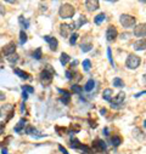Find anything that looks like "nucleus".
Returning a JSON list of instances; mask_svg holds the SVG:
<instances>
[{
    "label": "nucleus",
    "mask_w": 146,
    "mask_h": 154,
    "mask_svg": "<svg viewBox=\"0 0 146 154\" xmlns=\"http://www.w3.org/2000/svg\"><path fill=\"white\" fill-rule=\"evenodd\" d=\"M105 135L108 136V129H105Z\"/></svg>",
    "instance_id": "48"
},
{
    "label": "nucleus",
    "mask_w": 146,
    "mask_h": 154,
    "mask_svg": "<svg viewBox=\"0 0 146 154\" xmlns=\"http://www.w3.org/2000/svg\"><path fill=\"white\" fill-rule=\"evenodd\" d=\"M69 60H71V57L67 55V54H61V57H60V62H61V64L62 66H66L68 62H69Z\"/></svg>",
    "instance_id": "22"
},
{
    "label": "nucleus",
    "mask_w": 146,
    "mask_h": 154,
    "mask_svg": "<svg viewBox=\"0 0 146 154\" xmlns=\"http://www.w3.org/2000/svg\"><path fill=\"white\" fill-rule=\"evenodd\" d=\"M145 46H146L145 39H139L138 42L134 43V50H136V51H144Z\"/></svg>",
    "instance_id": "15"
},
{
    "label": "nucleus",
    "mask_w": 146,
    "mask_h": 154,
    "mask_svg": "<svg viewBox=\"0 0 146 154\" xmlns=\"http://www.w3.org/2000/svg\"><path fill=\"white\" fill-rule=\"evenodd\" d=\"M117 36H118V32H117V28L115 26H110L106 29V39H107V42H113Z\"/></svg>",
    "instance_id": "7"
},
{
    "label": "nucleus",
    "mask_w": 146,
    "mask_h": 154,
    "mask_svg": "<svg viewBox=\"0 0 146 154\" xmlns=\"http://www.w3.org/2000/svg\"><path fill=\"white\" fill-rule=\"evenodd\" d=\"M81 130V128L77 125V124H72L68 129H67V132L68 134H76V132H78Z\"/></svg>",
    "instance_id": "23"
},
{
    "label": "nucleus",
    "mask_w": 146,
    "mask_h": 154,
    "mask_svg": "<svg viewBox=\"0 0 146 154\" xmlns=\"http://www.w3.org/2000/svg\"><path fill=\"white\" fill-rule=\"evenodd\" d=\"M75 29H76V24H75V22H73V23H69V24L65 23V24H61V26H60V34H61L63 38H68L69 33L73 32Z\"/></svg>",
    "instance_id": "6"
},
{
    "label": "nucleus",
    "mask_w": 146,
    "mask_h": 154,
    "mask_svg": "<svg viewBox=\"0 0 146 154\" xmlns=\"http://www.w3.org/2000/svg\"><path fill=\"white\" fill-rule=\"evenodd\" d=\"M24 109H26V106H24V102L22 103V106H21V113H23L24 112Z\"/></svg>",
    "instance_id": "45"
},
{
    "label": "nucleus",
    "mask_w": 146,
    "mask_h": 154,
    "mask_svg": "<svg viewBox=\"0 0 146 154\" xmlns=\"http://www.w3.org/2000/svg\"><path fill=\"white\" fill-rule=\"evenodd\" d=\"M144 94H145V91H142V92H139L138 95H135V97H140V96H141V95H144Z\"/></svg>",
    "instance_id": "46"
},
{
    "label": "nucleus",
    "mask_w": 146,
    "mask_h": 154,
    "mask_svg": "<svg viewBox=\"0 0 146 154\" xmlns=\"http://www.w3.org/2000/svg\"><path fill=\"white\" fill-rule=\"evenodd\" d=\"M145 34H146V27H145V23H141V24H138L136 27H134V35L138 36L139 39H144Z\"/></svg>",
    "instance_id": "9"
},
{
    "label": "nucleus",
    "mask_w": 146,
    "mask_h": 154,
    "mask_svg": "<svg viewBox=\"0 0 146 154\" xmlns=\"http://www.w3.org/2000/svg\"><path fill=\"white\" fill-rule=\"evenodd\" d=\"M133 136L138 140V141H145V134H144V131H141L140 129H134V131H133Z\"/></svg>",
    "instance_id": "16"
},
{
    "label": "nucleus",
    "mask_w": 146,
    "mask_h": 154,
    "mask_svg": "<svg viewBox=\"0 0 146 154\" xmlns=\"http://www.w3.org/2000/svg\"><path fill=\"white\" fill-rule=\"evenodd\" d=\"M90 68H91V62H90L89 60H84V61H83V70L89 72Z\"/></svg>",
    "instance_id": "32"
},
{
    "label": "nucleus",
    "mask_w": 146,
    "mask_h": 154,
    "mask_svg": "<svg viewBox=\"0 0 146 154\" xmlns=\"http://www.w3.org/2000/svg\"><path fill=\"white\" fill-rule=\"evenodd\" d=\"M105 20H106V15H105V14H99V15L94 18V22H95V24H101Z\"/></svg>",
    "instance_id": "21"
},
{
    "label": "nucleus",
    "mask_w": 146,
    "mask_h": 154,
    "mask_svg": "<svg viewBox=\"0 0 146 154\" xmlns=\"http://www.w3.org/2000/svg\"><path fill=\"white\" fill-rule=\"evenodd\" d=\"M100 112H101V114H105V113H106V109H105V108H102Z\"/></svg>",
    "instance_id": "47"
},
{
    "label": "nucleus",
    "mask_w": 146,
    "mask_h": 154,
    "mask_svg": "<svg viewBox=\"0 0 146 154\" xmlns=\"http://www.w3.org/2000/svg\"><path fill=\"white\" fill-rule=\"evenodd\" d=\"M15 106L12 103H6L0 108V118H6V122H9L14 117Z\"/></svg>",
    "instance_id": "3"
},
{
    "label": "nucleus",
    "mask_w": 146,
    "mask_h": 154,
    "mask_svg": "<svg viewBox=\"0 0 146 154\" xmlns=\"http://www.w3.org/2000/svg\"><path fill=\"white\" fill-rule=\"evenodd\" d=\"M106 143L105 141L102 140H95L93 142V149H95L96 152H102V150H106Z\"/></svg>",
    "instance_id": "13"
},
{
    "label": "nucleus",
    "mask_w": 146,
    "mask_h": 154,
    "mask_svg": "<svg viewBox=\"0 0 146 154\" xmlns=\"http://www.w3.org/2000/svg\"><path fill=\"white\" fill-rule=\"evenodd\" d=\"M84 5H85V9L89 12H94L100 8V3L97 2V0H87V2L84 3Z\"/></svg>",
    "instance_id": "8"
},
{
    "label": "nucleus",
    "mask_w": 146,
    "mask_h": 154,
    "mask_svg": "<svg viewBox=\"0 0 146 154\" xmlns=\"http://www.w3.org/2000/svg\"><path fill=\"white\" fill-rule=\"evenodd\" d=\"M95 88V82L93 80V79H90V80H88V83L85 84V86H84V90L87 91V92H90L93 89Z\"/></svg>",
    "instance_id": "20"
},
{
    "label": "nucleus",
    "mask_w": 146,
    "mask_h": 154,
    "mask_svg": "<svg viewBox=\"0 0 146 154\" xmlns=\"http://www.w3.org/2000/svg\"><path fill=\"white\" fill-rule=\"evenodd\" d=\"M125 100V94L124 92H119V94H117L113 98H111V106L112 107H116L117 104H122V102Z\"/></svg>",
    "instance_id": "12"
},
{
    "label": "nucleus",
    "mask_w": 146,
    "mask_h": 154,
    "mask_svg": "<svg viewBox=\"0 0 146 154\" xmlns=\"http://www.w3.org/2000/svg\"><path fill=\"white\" fill-rule=\"evenodd\" d=\"M59 149H60V152L63 153V154H69V153L67 152V149H66L63 146H61V144H59Z\"/></svg>",
    "instance_id": "40"
},
{
    "label": "nucleus",
    "mask_w": 146,
    "mask_h": 154,
    "mask_svg": "<svg viewBox=\"0 0 146 154\" xmlns=\"http://www.w3.org/2000/svg\"><path fill=\"white\" fill-rule=\"evenodd\" d=\"M88 21H87V18H85V16H81L79 17V20L77 21V22H75V24H76V29L77 28H81L83 24H85Z\"/></svg>",
    "instance_id": "25"
},
{
    "label": "nucleus",
    "mask_w": 146,
    "mask_h": 154,
    "mask_svg": "<svg viewBox=\"0 0 146 154\" xmlns=\"http://www.w3.org/2000/svg\"><path fill=\"white\" fill-rule=\"evenodd\" d=\"M81 49H82L83 52H88V51H90L93 49V45L91 44H82L81 45Z\"/></svg>",
    "instance_id": "35"
},
{
    "label": "nucleus",
    "mask_w": 146,
    "mask_h": 154,
    "mask_svg": "<svg viewBox=\"0 0 146 154\" xmlns=\"http://www.w3.org/2000/svg\"><path fill=\"white\" fill-rule=\"evenodd\" d=\"M112 95H113L112 89H105L103 92H102V97H103V100H106V101H111Z\"/></svg>",
    "instance_id": "18"
},
{
    "label": "nucleus",
    "mask_w": 146,
    "mask_h": 154,
    "mask_svg": "<svg viewBox=\"0 0 146 154\" xmlns=\"http://www.w3.org/2000/svg\"><path fill=\"white\" fill-rule=\"evenodd\" d=\"M119 22H121V24H122L124 28H132V27L135 26L136 20H135L134 16L123 14V15H121V17H119Z\"/></svg>",
    "instance_id": "5"
},
{
    "label": "nucleus",
    "mask_w": 146,
    "mask_h": 154,
    "mask_svg": "<svg viewBox=\"0 0 146 154\" xmlns=\"http://www.w3.org/2000/svg\"><path fill=\"white\" fill-rule=\"evenodd\" d=\"M113 85L116 88H123L124 86V82L121 79V78H115L113 79Z\"/></svg>",
    "instance_id": "28"
},
{
    "label": "nucleus",
    "mask_w": 146,
    "mask_h": 154,
    "mask_svg": "<svg viewBox=\"0 0 146 154\" xmlns=\"http://www.w3.org/2000/svg\"><path fill=\"white\" fill-rule=\"evenodd\" d=\"M107 56H108V61H110V63H111L112 66H115V63H113V58H112V54H111V49H110V48H107Z\"/></svg>",
    "instance_id": "38"
},
{
    "label": "nucleus",
    "mask_w": 146,
    "mask_h": 154,
    "mask_svg": "<svg viewBox=\"0 0 146 154\" xmlns=\"http://www.w3.org/2000/svg\"><path fill=\"white\" fill-rule=\"evenodd\" d=\"M26 126H27V120H26L24 118L20 119V120H18V123L16 124V126H15V132L21 134V132L24 130V128H26Z\"/></svg>",
    "instance_id": "14"
},
{
    "label": "nucleus",
    "mask_w": 146,
    "mask_h": 154,
    "mask_svg": "<svg viewBox=\"0 0 146 154\" xmlns=\"http://www.w3.org/2000/svg\"><path fill=\"white\" fill-rule=\"evenodd\" d=\"M27 39L28 38H27V34L24 33V30H21V33H20V44L23 45L27 42Z\"/></svg>",
    "instance_id": "30"
},
{
    "label": "nucleus",
    "mask_w": 146,
    "mask_h": 154,
    "mask_svg": "<svg viewBox=\"0 0 146 154\" xmlns=\"http://www.w3.org/2000/svg\"><path fill=\"white\" fill-rule=\"evenodd\" d=\"M66 78L67 79H72L73 78V73L71 70H66Z\"/></svg>",
    "instance_id": "41"
},
{
    "label": "nucleus",
    "mask_w": 146,
    "mask_h": 154,
    "mask_svg": "<svg viewBox=\"0 0 146 154\" xmlns=\"http://www.w3.org/2000/svg\"><path fill=\"white\" fill-rule=\"evenodd\" d=\"M32 56H33V58H34V60H38V61H39V60H42V56H43V55H42V49H40V48H38V49H36V50L33 52V55H32Z\"/></svg>",
    "instance_id": "27"
},
{
    "label": "nucleus",
    "mask_w": 146,
    "mask_h": 154,
    "mask_svg": "<svg viewBox=\"0 0 146 154\" xmlns=\"http://www.w3.org/2000/svg\"><path fill=\"white\" fill-rule=\"evenodd\" d=\"M77 39H78V34L77 33H73L71 36H69V44L71 45H75L77 43Z\"/></svg>",
    "instance_id": "33"
},
{
    "label": "nucleus",
    "mask_w": 146,
    "mask_h": 154,
    "mask_svg": "<svg viewBox=\"0 0 146 154\" xmlns=\"http://www.w3.org/2000/svg\"><path fill=\"white\" fill-rule=\"evenodd\" d=\"M55 130H56V132H57L60 136H63V135L67 132V129H66V128H60V126H56V128H55Z\"/></svg>",
    "instance_id": "37"
},
{
    "label": "nucleus",
    "mask_w": 146,
    "mask_h": 154,
    "mask_svg": "<svg viewBox=\"0 0 146 154\" xmlns=\"http://www.w3.org/2000/svg\"><path fill=\"white\" fill-rule=\"evenodd\" d=\"M5 123H3V122H0V136H3L4 135V131H5Z\"/></svg>",
    "instance_id": "39"
},
{
    "label": "nucleus",
    "mask_w": 146,
    "mask_h": 154,
    "mask_svg": "<svg viewBox=\"0 0 146 154\" xmlns=\"http://www.w3.org/2000/svg\"><path fill=\"white\" fill-rule=\"evenodd\" d=\"M44 40L49 44L50 50H52V51H56V50H57V48H59V42H57L56 38H54V36H49V35H45V36H44Z\"/></svg>",
    "instance_id": "10"
},
{
    "label": "nucleus",
    "mask_w": 146,
    "mask_h": 154,
    "mask_svg": "<svg viewBox=\"0 0 146 154\" xmlns=\"http://www.w3.org/2000/svg\"><path fill=\"white\" fill-rule=\"evenodd\" d=\"M6 58H8V61H9V62H11V63H16V62L18 61V58H20V57H18V55H17V54H12V55L8 56Z\"/></svg>",
    "instance_id": "31"
},
{
    "label": "nucleus",
    "mask_w": 146,
    "mask_h": 154,
    "mask_svg": "<svg viewBox=\"0 0 146 154\" xmlns=\"http://www.w3.org/2000/svg\"><path fill=\"white\" fill-rule=\"evenodd\" d=\"M69 146H71L73 149H79L81 146H82V143H81L79 140H77V138H71V143H69Z\"/></svg>",
    "instance_id": "19"
},
{
    "label": "nucleus",
    "mask_w": 146,
    "mask_h": 154,
    "mask_svg": "<svg viewBox=\"0 0 146 154\" xmlns=\"http://www.w3.org/2000/svg\"><path fill=\"white\" fill-rule=\"evenodd\" d=\"M0 15H5V10H4L3 5H0Z\"/></svg>",
    "instance_id": "44"
},
{
    "label": "nucleus",
    "mask_w": 146,
    "mask_h": 154,
    "mask_svg": "<svg viewBox=\"0 0 146 154\" xmlns=\"http://www.w3.org/2000/svg\"><path fill=\"white\" fill-rule=\"evenodd\" d=\"M76 14V9L73 5L66 3L63 5L60 6V10H59V15L62 20H68V18H72Z\"/></svg>",
    "instance_id": "2"
},
{
    "label": "nucleus",
    "mask_w": 146,
    "mask_h": 154,
    "mask_svg": "<svg viewBox=\"0 0 146 154\" xmlns=\"http://www.w3.org/2000/svg\"><path fill=\"white\" fill-rule=\"evenodd\" d=\"M61 102L63 103V104H69V102H71V94L69 92H67L66 95H63V97L61 98Z\"/></svg>",
    "instance_id": "29"
},
{
    "label": "nucleus",
    "mask_w": 146,
    "mask_h": 154,
    "mask_svg": "<svg viewBox=\"0 0 146 154\" xmlns=\"http://www.w3.org/2000/svg\"><path fill=\"white\" fill-rule=\"evenodd\" d=\"M16 49H17V46H16L15 43H9L8 45H5L3 48V54H4V56L8 57V56H10L12 54H16Z\"/></svg>",
    "instance_id": "11"
},
{
    "label": "nucleus",
    "mask_w": 146,
    "mask_h": 154,
    "mask_svg": "<svg viewBox=\"0 0 146 154\" xmlns=\"http://www.w3.org/2000/svg\"><path fill=\"white\" fill-rule=\"evenodd\" d=\"M18 22H20V24L22 26V28H24V29L29 27V21L26 20L23 16H20V17H18Z\"/></svg>",
    "instance_id": "24"
},
{
    "label": "nucleus",
    "mask_w": 146,
    "mask_h": 154,
    "mask_svg": "<svg viewBox=\"0 0 146 154\" xmlns=\"http://www.w3.org/2000/svg\"><path fill=\"white\" fill-rule=\"evenodd\" d=\"M54 74H55V70H54L49 64L40 72L39 79H40V83H42L43 86H49V85L52 83Z\"/></svg>",
    "instance_id": "1"
},
{
    "label": "nucleus",
    "mask_w": 146,
    "mask_h": 154,
    "mask_svg": "<svg viewBox=\"0 0 146 154\" xmlns=\"http://www.w3.org/2000/svg\"><path fill=\"white\" fill-rule=\"evenodd\" d=\"M22 91H24L27 94H33L34 92V88H32L29 85H22Z\"/></svg>",
    "instance_id": "36"
},
{
    "label": "nucleus",
    "mask_w": 146,
    "mask_h": 154,
    "mask_svg": "<svg viewBox=\"0 0 146 154\" xmlns=\"http://www.w3.org/2000/svg\"><path fill=\"white\" fill-rule=\"evenodd\" d=\"M22 98H23V101H26V100L28 98V94L23 91V92H22Z\"/></svg>",
    "instance_id": "42"
},
{
    "label": "nucleus",
    "mask_w": 146,
    "mask_h": 154,
    "mask_svg": "<svg viewBox=\"0 0 146 154\" xmlns=\"http://www.w3.org/2000/svg\"><path fill=\"white\" fill-rule=\"evenodd\" d=\"M5 100V94L0 91V101H4Z\"/></svg>",
    "instance_id": "43"
},
{
    "label": "nucleus",
    "mask_w": 146,
    "mask_h": 154,
    "mask_svg": "<svg viewBox=\"0 0 146 154\" xmlns=\"http://www.w3.org/2000/svg\"><path fill=\"white\" fill-rule=\"evenodd\" d=\"M71 89H72V91H73V92H76V94H78V95H79V94H82V91H83V88H82V86H79V85H76V84H75V85H72V88H71Z\"/></svg>",
    "instance_id": "34"
},
{
    "label": "nucleus",
    "mask_w": 146,
    "mask_h": 154,
    "mask_svg": "<svg viewBox=\"0 0 146 154\" xmlns=\"http://www.w3.org/2000/svg\"><path fill=\"white\" fill-rule=\"evenodd\" d=\"M141 63V58L134 54H130L125 60V66L128 69H136Z\"/></svg>",
    "instance_id": "4"
},
{
    "label": "nucleus",
    "mask_w": 146,
    "mask_h": 154,
    "mask_svg": "<svg viewBox=\"0 0 146 154\" xmlns=\"http://www.w3.org/2000/svg\"><path fill=\"white\" fill-rule=\"evenodd\" d=\"M111 142H112V144H113L115 147H118V146L122 143V138H121L119 136H112V137H111Z\"/></svg>",
    "instance_id": "26"
},
{
    "label": "nucleus",
    "mask_w": 146,
    "mask_h": 154,
    "mask_svg": "<svg viewBox=\"0 0 146 154\" xmlns=\"http://www.w3.org/2000/svg\"><path fill=\"white\" fill-rule=\"evenodd\" d=\"M14 72H15V74H17L20 76L21 79H29V74L27 72L20 69V68H14Z\"/></svg>",
    "instance_id": "17"
}]
</instances>
